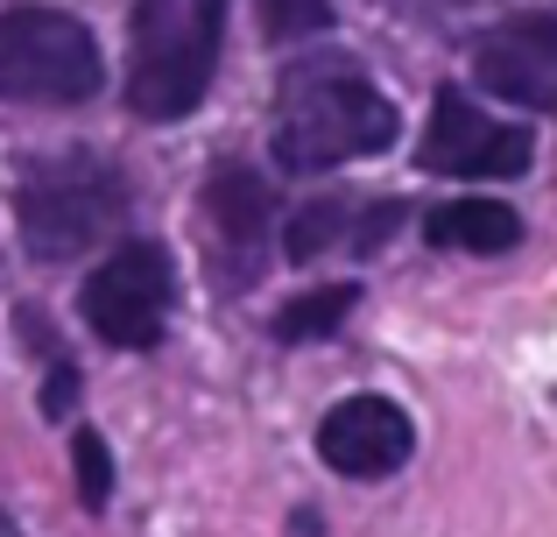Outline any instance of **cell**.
<instances>
[{"label": "cell", "instance_id": "obj_4", "mask_svg": "<svg viewBox=\"0 0 557 537\" xmlns=\"http://www.w3.org/2000/svg\"><path fill=\"white\" fill-rule=\"evenodd\" d=\"M99 93V42L64 8L0 14V99L14 107H78Z\"/></svg>", "mask_w": 557, "mask_h": 537}, {"label": "cell", "instance_id": "obj_10", "mask_svg": "<svg viewBox=\"0 0 557 537\" xmlns=\"http://www.w3.org/2000/svg\"><path fill=\"white\" fill-rule=\"evenodd\" d=\"M395 227H403V198H381V206H360V198H311L304 212H289L283 255L289 263H318V255H332V248L381 255Z\"/></svg>", "mask_w": 557, "mask_h": 537}, {"label": "cell", "instance_id": "obj_14", "mask_svg": "<svg viewBox=\"0 0 557 537\" xmlns=\"http://www.w3.org/2000/svg\"><path fill=\"white\" fill-rule=\"evenodd\" d=\"M381 8L417 22V28H459V22H473V14H487L494 0H381Z\"/></svg>", "mask_w": 557, "mask_h": 537}, {"label": "cell", "instance_id": "obj_2", "mask_svg": "<svg viewBox=\"0 0 557 537\" xmlns=\"http://www.w3.org/2000/svg\"><path fill=\"white\" fill-rule=\"evenodd\" d=\"M135 212L127 178L99 149H57L42 163H28L22 192H14V220L36 263H71V255L113 241Z\"/></svg>", "mask_w": 557, "mask_h": 537}, {"label": "cell", "instance_id": "obj_16", "mask_svg": "<svg viewBox=\"0 0 557 537\" xmlns=\"http://www.w3.org/2000/svg\"><path fill=\"white\" fill-rule=\"evenodd\" d=\"M0 537H14V524H8V516H0Z\"/></svg>", "mask_w": 557, "mask_h": 537}, {"label": "cell", "instance_id": "obj_1", "mask_svg": "<svg viewBox=\"0 0 557 537\" xmlns=\"http://www.w3.org/2000/svg\"><path fill=\"white\" fill-rule=\"evenodd\" d=\"M395 99L360 71V57H297L275 78V163L289 178H325L395 142Z\"/></svg>", "mask_w": 557, "mask_h": 537}, {"label": "cell", "instance_id": "obj_15", "mask_svg": "<svg viewBox=\"0 0 557 537\" xmlns=\"http://www.w3.org/2000/svg\"><path fill=\"white\" fill-rule=\"evenodd\" d=\"M71 453H78L85 510H107V496H113V467H107V446H99V431H78V439H71Z\"/></svg>", "mask_w": 557, "mask_h": 537}, {"label": "cell", "instance_id": "obj_11", "mask_svg": "<svg viewBox=\"0 0 557 537\" xmlns=\"http://www.w3.org/2000/svg\"><path fill=\"white\" fill-rule=\"evenodd\" d=\"M423 241L437 255H508L522 241V212L502 198H445L423 220Z\"/></svg>", "mask_w": 557, "mask_h": 537}, {"label": "cell", "instance_id": "obj_5", "mask_svg": "<svg viewBox=\"0 0 557 537\" xmlns=\"http://www.w3.org/2000/svg\"><path fill=\"white\" fill-rule=\"evenodd\" d=\"M85 326L107 346H127V354H149L170 332V312H177V269L156 241H121L92 276H85Z\"/></svg>", "mask_w": 557, "mask_h": 537}, {"label": "cell", "instance_id": "obj_8", "mask_svg": "<svg viewBox=\"0 0 557 537\" xmlns=\"http://www.w3.org/2000/svg\"><path fill=\"white\" fill-rule=\"evenodd\" d=\"M473 85L502 107L557 113V8L494 22L473 42Z\"/></svg>", "mask_w": 557, "mask_h": 537}, {"label": "cell", "instance_id": "obj_9", "mask_svg": "<svg viewBox=\"0 0 557 537\" xmlns=\"http://www.w3.org/2000/svg\"><path fill=\"white\" fill-rule=\"evenodd\" d=\"M417 453V425L403 417V403L388 396H346L318 425V460L346 481H381Z\"/></svg>", "mask_w": 557, "mask_h": 537}, {"label": "cell", "instance_id": "obj_3", "mask_svg": "<svg viewBox=\"0 0 557 537\" xmlns=\"http://www.w3.org/2000/svg\"><path fill=\"white\" fill-rule=\"evenodd\" d=\"M226 0H135L127 42V107L135 121H184L219 71Z\"/></svg>", "mask_w": 557, "mask_h": 537}, {"label": "cell", "instance_id": "obj_7", "mask_svg": "<svg viewBox=\"0 0 557 537\" xmlns=\"http://www.w3.org/2000/svg\"><path fill=\"white\" fill-rule=\"evenodd\" d=\"M269 227H275V192L247 163H212L205 178V255L219 283H255L269 263Z\"/></svg>", "mask_w": 557, "mask_h": 537}, {"label": "cell", "instance_id": "obj_12", "mask_svg": "<svg viewBox=\"0 0 557 537\" xmlns=\"http://www.w3.org/2000/svg\"><path fill=\"white\" fill-rule=\"evenodd\" d=\"M354 304H360V283L304 290V297H289L283 312H275V340H283V346H311V340H325V332H339Z\"/></svg>", "mask_w": 557, "mask_h": 537}, {"label": "cell", "instance_id": "obj_13", "mask_svg": "<svg viewBox=\"0 0 557 537\" xmlns=\"http://www.w3.org/2000/svg\"><path fill=\"white\" fill-rule=\"evenodd\" d=\"M261 28L269 42H304L332 28V0H261Z\"/></svg>", "mask_w": 557, "mask_h": 537}, {"label": "cell", "instance_id": "obj_6", "mask_svg": "<svg viewBox=\"0 0 557 537\" xmlns=\"http://www.w3.org/2000/svg\"><path fill=\"white\" fill-rule=\"evenodd\" d=\"M530 156H536L530 127H508L494 113H480L466 93L437 85L431 121H423V142H417V163L431 178H522Z\"/></svg>", "mask_w": 557, "mask_h": 537}]
</instances>
